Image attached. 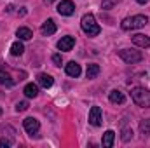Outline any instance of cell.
Segmentation results:
<instances>
[{
	"instance_id": "cell-1",
	"label": "cell",
	"mask_w": 150,
	"mask_h": 148,
	"mask_svg": "<svg viewBox=\"0 0 150 148\" xmlns=\"http://www.w3.org/2000/svg\"><path fill=\"white\" fill-rule=\"evenodd\" d=\"M80 28H82V32H84L87 37H96V35H100V32H101V26L96 23V18H94L91 12L82 16V19H80Z\"/></svg>"
},
{
	"instance_id": "cell-2",
	"label": "cell",
	"mask_w": 150,
	"mask_h": 148,
	"mask_svg": "<svg viewBox=\"0 0 150 148\" xmlns=\"http://www.w3.org/2000/svg\"><path fill=\"white\" fill-rule=\"evenodd\" d=\"M149 23V18L143 16V14H136V16H129V18H124L122 23H120V28L129 32V30H138V28H143L145 25Z\"/></svg>"
},
{
	"instance_id": "cell-3",
	"label": "cell",
	"mask_w": 150,
	"mask_h": 148,
	"mask_svg": "<svg viewBox=\"0 0 150 148\" xmlns=\"http://www.w3.org/2000/svg\"><path fill=\"white\" fill-rule=\"evenodd\" d=\"M131 99L140 108H150V91L145 89V87H134V89H131Z\"/></svg>"
},
{
	"instance_id": "cell-4",
	"label": "cell",
	"mask_w": 150,
	"mask_h": 148,
	"mask_svg": "<svg viewBox=\"0 0 150 148\" xmlns=\"http://www.w3.org/2000/svg\"><path fill=\"white\" fill-rule=\"evenodd\" d=\"M119 58L129 65H134V63H140L143 59V54H142V51H136V49H120Z\"/></svg>"
},
{
	"instance_id": "cell-5",
	"label": "cell",
	"mask_w": 150,
	"mask_h": 148,
	"mask_svg": "<svg viewBox=\"0 0 150 148\" xmlns=\"http://www.w3.org/2000/svg\"><path fill=\"white\" fill-rule=\"evenodd\" d=\"M23 127H25V131L30 136H33V134H37L38 129H40V122H38L37 118H33V117H28V118L23 120Z\"/></svg>"
},
{
	"instance_id": "cell-6",
	"label": "cell",
	"mask_w": 150,
	"mask_h": 148,
	"mask_svg": "<svg viewBox=\"0 0 150 148\" xmlns=\"http://www.w3.org/2000/svg\"><path fill=\"white\" fill-rule=\"evenodd\" d=\"M103 122V117H101V108L100 106H93L89 110V124L94 125V127H100Z\"/></svg>"
},
{
	"instance_id": "cell-7",
	"label": "cell",
	"mask_w": 150,
	"mask_h": 148,
	"mask_svg": "<svg viewBox=\"0 0 150 148\" xmlns=\"http://www.w3.org/2000/svg\"><path fill=\"white\" fill-rule=\"evenodd\" d=\"M58 12L61 14V16H72L75 12V5L72 0H61L59 4H58Z\"/></svg>"
},
{
	"instance_id": "cell-8",
	"label": "cell",
	"mask_w": 150,
	"mask_h": 148,
	"mask_svg": "<svg viewBox=\"0 0 150 148\" xmlns=\"http://www.w3.org/2000/svg\"><path fill=\"white\" fill-rule=\"evenodd\" d=\"M131 40H133V44L138 45V47H143V49H149L150 47V37L143 35V33H136V35H133Z\"/></svg>"
},
{
	"instance_id": "cell-9",
	"label": "cell",
	"mask_w": 150,
	"mask_h": 148,
	"mask_svg": "<svg viewBox=\"0 0 150 148\" xmlns=\"http://www.w3.org/2000/svg\"><path fill=\"white\" fill-rule=\"evenodd\" d=\"M75 45V38L72 35H67V37H61V40L58 42V49L59 51H72Z\"/></svg>"
},
{
	"instance_id": "cell-10",
	"label": "cell",
	"mask_w": 150,
	"mask_h": 148,
	"mask_svg": "<svg viewBox=\"0 0 150 148\" xmlns=\"http://www.w3.org/2000/svg\"><path fill=\"white\" fill-rule=\"evenodd\" d=\"M65 72H67V75H68V77H74V78H77L79 75L82 73V68H80V65H79V63L70 61L68 65H65Z\"/></svg>"
},
{
	"instance_id": "cell-11",
	"label": "cell",
	"mask_w": 150,
	"mask_h": 148,
	"mask_svg": "<svg viewBox=\"0 0 150 148\" xmlns=\"http://www.w3.org/2000/svg\"><path fill=\"white\" fill-rule=\"evenodd\" d=\"M108 99H110V103H113V105H122L126 101V94L122 91H119V89H113V91H110V94H108Z\"/></svg>"
},
{
	"instance_id": "cell-12",
	"label": "cell",
	"mask_w": 150,
	"mask_h": 148,
	"mask_svg": "<svg viewBox=\"0 0 150 148\" xmlns=\"http://www.w3.org/2000/svg\"><path fill=\"white\" fill-rule=\"evenodd\" d=\"M40 33H42L44 37H49V35L56 33V23H54L52 19H47V21L40 26Z\"/></svg>"
},
{
	"instance_id": "cell-13",
	"label": "cell",
	"mask_w": 150,
	"mask_h": 148,
	"mask_svg": "<svg viewBox=\"0 0 150 148\" xmlns=\"http://www.w3.org/2000/svg\"><path fill=\"white\" fill-rule=\"evenodd\" d=\"M37 82H38V85H40V87H44V89H49V87L54 84V78H52L49 73H38Z\"/></svg>"
},
{
	"instance_id": "cell-14",
	"label": "cell",
	"mask_w": 150,
	"mask_h": 148,
	"mask_svg": "<svg viewBox=\"0 0 150 148\" xmlns=\"http://www.w3.org/2000/svg\"><path fill=\"white\" fill-rule=\"evenodd\" d=\"M113 141H115V132L112 129H108L105 134H103V140H101V145L105 148H112L113 147Z\"/></svg>"
},
{
	"instance_id": "cell-15",
	"label": "cell",
	"mask_w": 150,
	"mask_h": 148,
	"mask_svg": "<svg viewBox=\"0 0 150 148\" xmlns=\"http://www.w3.org/2000/svg\"><path fill=\"white\" fill-rule=\"evenodd\" d=\"M23 92H25L26 98H37L38 96V85L37 84H26L25 89H23Z\"/></svg>"
},
{
	"instance_id": "cell-16",
	"label": "cell",
	"mask_w": 150,
	"mask_h": 148,
	"mask_svg": "<svg viewBox=\"0 0 150 148\" xmlns=\"http://www.w3.org/2000/svg\"><path fill=\"white\" fill-rule=\"evenodd\" d=\"M100 75V65H96V63H91V65H87V70H86V77L91 80V78H96Z\"/></svg>"
},
{
	"instance_id": "cell-17",
	"label": "cell",
	"mask_w": 150,
	"mask_h": 148,
	"mask_svg": "<svg viewBox=\"0 0 150 148\" xmlns=\"http://www.w3.org/2000/svg\"><path fill=\"white\" fill-rule=\"evenodd\" d=\"M16 37H19V40H30V38L33 37V33H32V30H30V28L21 26V28H18Z\"/></svg>"
},
{
	"instance_id": "cell-18",
	"label": "cell",
	"mask_w": 150,
	"mask_h": 148,
	"mask_svg": "<svg viewBox=\"0 0 150 148\" xmlns=\"http://www.w3.org/2000/svg\"><path fill=\"white\" fill-rule=\"evenodd\" d=\"M140 134H142V138L150 136V118H143L140 122Z\"/></svg>"
},
{
	"instance_id": "cell-19",
	"label": "cell",
	"mask_w": 150,
	"mask_h": 148,
	"mask_svg": "<svg viewBox=\"0 0 150 148\" xmlns=\"http://www.w3.org/2000/svg\"><path fill=\"white\" fill-rule=\"evenodd\" d=\"M25 52V45H23V42L21 40H16L12 45H11V54L12 56H21Z\"/></svg>"
},
{
	"instance_id": "cell-20",
	"label": "cell",
	"mask_w": 150,
	"mask_h": 148,
	"mask_svg": "<svg viewBox=\"0 0 150 148\" xmlns=\"http://www.w3.org/2000/svg\"><path fill=\"white\" fill-rule=\"evenodd\" d=\"M0 84H4V85H14V80L11 78V75L9 72H4V70H0Z\"/></svg>"
},
{
	"instance_id": "cell-21",
	"label": "cell",
	"mask_w": 150,
	"mask_h": 148,
	"mask_svg": "<svg viewBox=\"0 0 150 148\" xmlns=\"http://www.w3.org/2000/svg\"><path fill=\"white\" fill-rule=\"evenodd\" d=\"M2 132H4V136H7L11 141H14V134H16L14 127H11L9 124H4V125H2Z\"/></svg>"
},
{
	"instance_id": "cell-22",
	"label": "cell",
	"mask_w": 150,
	"mask_h": 148,
	"mask_svg": "<svg viewBox=\"0 0 150 148\" xmlns=\"http://www.w3.org/2000/svg\"><path fill=\"white\" fill-rule=\"evenodd\" d=\"M131 138H133V131H131V129H127V127H124V129H122V132H120V140H122L124 143H127Z\"/></svg>"
},
{
	"instance_id": "cell-23",
	"label": "cell",
	"mask_w": 150,
	"mask_h": 148,
	"mask_svg": "<svg viewBox=\"0 0 150 148\" xmlns=\"http://www.w3.org/2000/svg\"><path fill=\"white\" fill-rule=\"evenodd\" d=\"M119 2H120V0H101V9L108 11V9H112V7H115V5H117Z\"/></svg>"
},
{
	"instance_id": "cell-24",
	"label": "cell",
	"mask_w": 150,
	"mask_h": 148,
	"mask_svg": "<svg viewBox=\"0 0 150 148\" xmlns=\"http://www.w3.org/2000/svg\"><path fill=\"white\" fill-rule=\"evenodd\" d=\"M28 101H19V103H16V111H25L28 110Z\"/></svg>"
},
{
	"instance_id": "cell-25",
	"label": "cell",
	"mask_w": 150,
	"mask_h": 148,
	"mask_svg": "<svg viewBox=\"0 0 150 148\" xmlns=\"http://www.w3.org/2000/svg\"><path fill=\"white\" fill-rule=\"evenodd\" d=\"M12 145H14V141H11V140H5V138H2V140H0V148H9V147H12Z\"/></svg>"
},
{
	"instance_id": "cell-26",
	"label": "cell",
	"mask_w": 150,
	"mask_h": 148,
	"mask_svg": "<svg viewBox=\"0 0 150 148\" xmlns=\"http://www.w3.org/2000/svg\"><path fill=\"white\" fill-rule=\"evenodd\" d=\"M52 63H54L56 66H61V63H63V59H61V54H54V56H52Z\"/></svg>"
},
{
	"instance_id": "cell-27",
	"label": "cell",
	"mask_w": 150,
	"mask_h": 148,
	"mask_svg": "<svg viewBox=\"0 0 150 148\" xmlns=\"http://www.w3.org/2000/svg\"><path fill=\"white\" fill-rule=\"evenodd\" d=\"M136 2H138V4H142V5H145V4H147L149 0H136Z\"/></svg>"
},
{
	"instance_id": "cell-28",
	"label": "cell",
	"mask_w": 150,
	"mask_h": 148,
	"mask_svg": "<svg viewBox=\"0 0 150 148\" xmlns=\"http://www.w3.org/2000/svg\"><path fill=\"white\" fill-rule=\"evenodd\" d=\"M44 2H45V4H47V5H49V4H52V2H54V0H44Z\"/></svg>"
},
{
	"instance_id": "cell-29",
	"label": "cell",
	"mask_w": 150,
	"mask_h": 148,
	"mask_svg": "<svg viewBox=\"0 0 150 148\" xmlns=\"http://www.w3.org/2000/svg\"><path fill=\"white\" fill-rule=\"evenodd\" d=\"M2 111H4V110H2V108H0V115H2Z\"/></svg>"
}]
</instances>
